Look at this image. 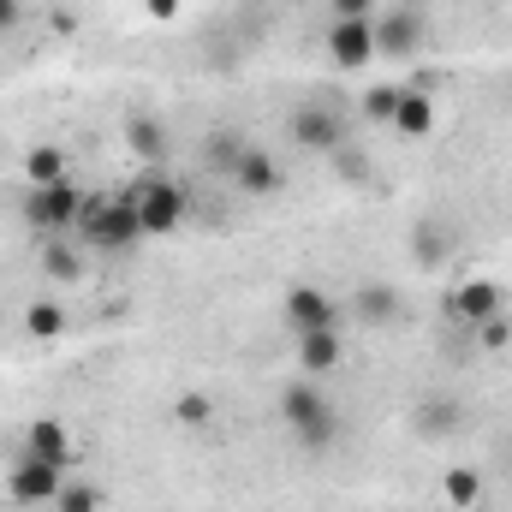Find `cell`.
Returning a JSON list of instances; mask_svg holds the SVG:
<instances>
[{"mask_svg":"<svg viewBox=\"0 0 512 512\" xmlns=\"http://www.w3.org/2000/svg\"><path fill=\"white\" fill-rule=\"evenodd\" d=\"M126 203L137 209V221H143V239H167L185 215H191V197H185V185H173L161 167H149L137 185L126 191Z\"/></svg>","mask_w":512,"mask_h":512,"instance_id":"cell-2","label":"cell"},{"mask_svg":"<svg viewBox=\"0 0 512 512\" xmlns=\"http://www.w3.org/2000/svg\"><path fill=\"white\" fill-rule=\"evenodd\" d=\"M334 18H376V0H328Z\"/></svg>","mask_w":512,"mask_h":512,"instance_id":"cell-29","label":"cell"},{"mask_svg":"<svg viewBox=\"0 0 512 512\" xmlns=\"http://www.w3.org/2000/svg\"><path fill=\"white\" fill-rule=\"evenodd\" d=\"M417 48H423V12L399 6L393 18H376V54H387V60H411Z\"/></svg>","mask_w":512,"mask_h":512,"instance_id":"cell-9","label":"cell"},{"mask_svg":"<svg viewBox=\"0 0 512 512\" xmlns=\"http://www.w3.org/2000/svg\"><path fill=\"white\" fill-rule=\"evenodd\" d=\"M280 417H286V429H292V441L304 447V453H328L334 441H340V411L328 405V393L310 382H292L280 393Z\"/></svg>","mask_w":512,"mask_h":512,"instance_id":"cell-1","label":"cell"},{"mask_svg":"<svg viewBox=\"0 0 512 512\" xmlns=\"http://www.w3.org/2000/svg\"><path fill=\"white\" fill-rule=\"evenodd\" d=\"M393 131H399V137H429V131H435V96H429V90H399Z\"/></svg>","mask_w":512,"mask_h":512,"instance_id":"cell-17","label":"cell"},{"mask_svg":"<svg viewBox=\"0 0 512 512\" xmlns=\"http://www.w3.org/2000/svg\"><path fill=\"white\" fill-rule=\"evenodd\" d=\"M358 114H364L370 126H393V114H399V84H370L364 102H358Z\"/></svg>","mask_w":512,"mask_h":512,"instance_id":"cell-23","label":"cell"},{"mask_svg":"<svg viewBox=\"0 0 512 512\" xmlns=\"http://www.w3.org/2000/svg\"><path fill=\"white\" fill-rule=\"evenodd\" d=\"M24 334H30L36 346L66 340V304H60V298H36V304H24Z\"/></svg>","mask_w":512,"mask_h":512,"instance_id":"cell-18","label":"cell"},{"mask_svg":"<svg viewBox=\"0 0 512 512\" xmlns=\"http://www.w3.org/2000/svg\"><path fill=\"white\" fill-rule=\"evenodd\" d=\"M126 149L137 155V161L161 167V161H167V149H173V137H167V126H161L155 114H126Z\"/></svg>","mask_w":512,"mask_h":512,"instance_id":"cell-14","label":"cell"},{"mask_svg":"<svg viewBox=\"0 0 512 512\" xmlns=\"http://www.w3.org/2000/svg\"><path fill=\"white\" fill-rule=\"evenodd\" d=\"M411 256H417L423 268H441V262L453 256V227H447V221H417V227H411Z\"/></svg>","mask_w":512,"mask_h":512,"instance_id":"cell-19","label":"cell"},{"mask_svg":"<svg viewBox=\"0 0 512 512\" xmlns=\"http://www.w3.org/2000/svg\"><path fill=\"white\" fill-rule=\"evenodd\" d=\"M42 274H48V280H66V286H72V280L84 274V262L66 251V239H54V245L42 251Z\"/></svg>","mask_w":512,"mask_h":512,"instance_id":"cell-25","label":"cell"},{"mask_svg":"<svg viewBox=\"0 0 512 512\" xmlns=\"http://www.w3.org/2000/svg\"><path fill=\"white\" fill-rule=\"evenodd\" d=\"M334 173L340 179H370V155L364 149H334Z\"/></svg>","mask_w":512,"mask_h":512,"instance_id":"cell-28","label":"cell"},{"mask_svg":"<svg viewBox=\"0 0 512 512\" xmlns=\"http://www.w3.org/2000/svg\"><path fill=\"white\" fill-rule=\"evenodd\" d=\"M78 215H84V191H78L72 179H60V185H30V197H24V221H30L36 233H48V239L72 233Z\"/></svg>","mask_w":512,"mask_h":512,"instance_id":"cell-4","label":"cell"},{"mask_svg":"<svg viewBox=\"0 0 512 512\" xmlns=\"http://www.w3.org/2000/svg\"><path fill=\"white\" fill-rule=\"evenodd\" d=\"M352 322H370V328L399 322V286H387V280L358 286V292H352Z\"/></svg>","mask_w":512,"mask_h":512,"instance_id":"cell-15","label":"cell"},{"mask_svg":"<svg viewBox=\"0 0 512 512\" xmlns=\"http://www.w3.org/2000/svg\"><path fill=\"white\" fill-rule=\"evenodd\" d=\"M24 24V0H0V36H12Z\"/></svg>","mask_w":512,"mask_h":512,"instance_id":"cell-30","label":"cell"},{"mask_svg":"<svg viewBox=\"0 0 512 512\" xmlns=\"http://www.w3.org/2000/svg\"><path fill=\"white\" fill-rule=\"evenodd\" d=\"M24 453H36V459H48V465H72V429L60 423V417H36L30 429H24Z\"/></svg>","mask_w":512,"mask_h":512,"instance_id":"cell-13","label":"cell"},{"mask_svg":"<svg viewBox=\"0 0 512 512\" xmlns=\"http://www.w3.org/2000/svg\"><path fill=\"white\" fill-rule=\"evenodd\" d=\"M78 233L96 245V251L126 256L137 239H143V221L126 197H84V215H78Z\"/></svg>","mask_w":512,"mask_h":512,"instance_id":"cell-3","label":"cell"},{"mask_svg":"<svg viewBox=\"0 0 512 512\" xmlns=\"http://www.w3.org/2000/svg\"><path fill=\"white\" fill-rule=\"evenodd\" d=\"M328 60L340 72H364L376 60V18H334L328 24Z\"/></svg>","mask_w":512,"mask_h":512,"instance_id":"cell-6","label":"cell"},{"mask_svg":"<svg viewBox=\"0 0 512 512\" xmlns=\"http://www.w3.org/2000/svg\"><path fill=\"white\" fill-rule=\"evenodd\" d=\"M173 417H179L185 429H209V423H215V399H209V393H179V399H173Z\"/></svg>","mask_w":512,"mask_h":512,"instance_id":"cell-24","label":"cell"},{"mask_svg":"<svg viewBox=\"0 0 512 512\" xmlns=\"http://www.w3.org/2000/svg\"><path fill=\"white\" fill-rule=\"evenodd\" d=\"M24 179H30V185H60V179H72V173H66V149H60V143H36V149L24 155Z\"/></svg>","mask_w":512,"mask_h":512,"instance_id":"cell-21","label":"cell"},{"mask_svg":"<svg viewBox=\"0 0 512 512\" xmlns=\"http://www.w3.org/2000/svg\"><path fill=\"white\" fill-rule=\"evenodd\" d=\"M340 358H346L340 328H310V334H298V370H304V376H334Z\"/></svg>","mask_w":512,"mask_h":512,"instance_id":"cell-11","label":"cell"},{"mask_svg":"<svg viewBox=\"0 0 512 512\" xmlns=\"http://www.w3.org/2000/svg\"><path fill=\"white\" fill-rule=\"evenodd\" d=\"M54 512H102V489L96 483H66L54 495Z\"/></svg>","mask_w":512,"mask_h":512,"instance_id":"cell-26","label":"cell"},{"mask_svg":"<svg viewBox=\"0 0 512 512\" xmlns=\"http://www.w3.org/2000/svg\"><path fill=\"white\" fill-rule=\"evenodd\" d=\"M66 489V471L36 459V453H18L12 459V477H6V501L12 507H54V495Z\"/></svg>","mask_w":512,"mask_h":512,"instance_id":"cell-5","label":"cell"},{"mask_svg":"<svg viewBox=\"0 0 512 512\" xmlns=\"http://www.w3.org/2000/svg\"><path fill=\"white\" fill-rule=\"evenodd\" d=\"M143 6H149V18H161V24H167V18H179V6H185V0H143Z\"/></svg>","mask_w":512,"mask_h":512,"instance_id":"cell-31","label":"cell"},{"mask_svg":"<svg viewBox=\"0 0 512 512\" xmlns=\"http://www.w3.org/2000/svg\"><path fill=\"white\" fill-rule=\"evenodd\" d=\"M233 185H239L245 197H274V191L286 185V173H280V161H274L268 149H245L239 167H233Z\"/></svg>","mask_w":512,"mask_h":512,"instance_id":"cell-12","label":"cell"},{"mask_svg":"<svg viewBox=\"0 0 512 512\" xmlns=\"http://www.w3.org/2000/svg\"><path fill=\"white\" fill-rule=\"evenodd\" d=\"M292 143L304 155H334V149H346V120L334 108H322V102H304L292 114Z\"/></svg>","mask_w":512,"mask_h":512,"instance_id":"cell-7","label":"cell"},{"mask_svg":"<svg viewBox=\"0 0 512 512\" xmlns=\"http://www.w3.org/2000/svg\"><path fill=\"white\" fill-rule=\"evenodd\" d=\"M441 495H447V507L471 512L483 501V471H471V465H447L441 471Z\"/></svg>","mask_w":512,"mask_h":512,"instance_id":"cell-20","label":"cell"},{"mask_svg":"<svg viewBox=\"0 0 512 512\" xmlns=\"http://www.w3.org/2000/svg\"><path fill=\"white\" fill-rule=\"evenodd\" d=\"M477 340H483V352H507V346H512V322H507V316L477 322Z\"/></svg>","mask_w":512,"mask_h":512,"instance_id":"cell-27","label":"cell"},{"mask_svg":"<svg viewBox=\"0 0 512 512\" xmlns=\"http://www.w3.org/2000/svg\"><path fill=\"white\" fill-rule=\"evenodd\" d=\"M286 322H292V334L340 328V304H334L322 286H292V292H286Z\"/></svg>","mask_w":512,"mask_h":512,"instance_id":"cell-8","label":"cell"},{"mask_svg":"<svg viewBox=\"0 0 512 512\" xmlns=\"http://www.w3.org/2000/svg\"><path fill=\"white\" fill-rule=\"evenodd\" d=\"M245 149H251V143H245L239 131H215V137L203 143V167H209V173H227V179H233V167H239V155H245Z\"/></svg>","mask_w":512,"mask_h":512,"instance_id":"cell-22","label":"cell"},{"mask_svg":"<svg viewBox=\"0 0 512 512\" xmlns=\"http://www.w3.org/2000/svg\"><path fill=\"white\" fill-rule=\"evenodd\" d=\"M411 423H417V435L441 441V435H453V429H459V405H453L447 393H423V399L411 405Z\"/></svg>","mask_w":512,"mask_h":512,"instance_id":"cell-16","label":"cell"},{"mask_svg":"<svg viewBox=\"0 0 512 512\" xmlns=\"http://www.w3.org/2000/svg\"><path fill=\"white\" fill-rule=\"evenodd\" d=\"M501 304H507V292H501V280H465L459 292H447V310L459 316V322H489V316H501Z\"/></svg>","mask_w":512,"mask_h":512,"instance_id":"cell-10","label":"cell"}]
</instances>
